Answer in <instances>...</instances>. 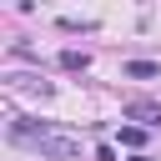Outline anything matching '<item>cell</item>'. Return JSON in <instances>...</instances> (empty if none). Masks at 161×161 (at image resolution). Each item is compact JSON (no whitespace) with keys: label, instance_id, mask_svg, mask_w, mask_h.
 <instances>
[{"label":"cell","instance_id":"6da1fadb","mask_svg":"<svg viewBox=\"0 0 161 161\" xmlns=\"http://www.w3.org/2000/svg\"><path fill=\"white\" fill-rule=\"evenodd\" d=\"M45 161H80V141L75 136H65V131H50V126H40V136L30 141Z\"/></svg>","mask_w":161,"mask_h":161},{"label":"cell","instance_id":"7a4b0ae2","mask_svg":"<svg viewBox=\"0 0 161 161\" xmlns=\"http://www.w3.org/2000/svg\"><path fill=\"white\" fill-rule=\"evenodd\" d=\"M126 121H136L141 131H161V106L146 101V96H136V101H126Z\"/></svg>","mask_w":161,"mask_h":161},{"label":"cell","instance_id":"3957f363","mask_svg":"<svg viewBox=\"0 0 161 161\" xmlns=\"http://www.w3.org/2000/svg\"><path fill=\"white\" fill-rule=\"evenodd\" d=\"M126 75H136V80H156L161 65H151V60H126Z\"/></svg>","mask_w":161,"mask_h":161},{"label":"cell","instance_id":"277c9868","mask_svg":"<svg viewBox=\"0 0 161 161\" xmlns=\"http://www.w3.org/2000/svg\"><path fill=\"white\" fill-rule=\"evenodd\" d=\"M60 65H65V70H86L91 55H86V50H60Z\"/></svg>","mask_w":161,"mask_h":161},{"label":"cell","instance_id":"5b68a950","mask_svg":"<svg viewBox=\"0 0 161 161\" xmlns=\"http://www.w3.org/2000/svg\"><path fill=\"white\" fill-rule=\"evenodd\" d=\"M15 86H25V91H40V96H50V80H40V75H15Z\"/></svg>","mask_w":161,"mask_h":161},{"label":"cell","instance_id":"8992f818","mask_svg":"<svg viewBox=\"0 0 161 161\" xmlns=\"http://www.w3.org/2000/svg\"><path fill=\"white\" fill-rule=\"evenodd\" d=\"M141 141H146V131H141V126H121V146H131V151H136Z\"/></svg>","mask_w":161,"mask_h":161},{"label":"cell","instance_id":"52a82bcc","mask_svg":"<svg viewBox=\"0 0 161 161\" xmlns=\"http://www.w3.org/2000/svg\"><path fill=\"white\" fill-rule=\"evenodd\" d=\"M131 161H151V156H131Z\"/></svg>","mask_w":161,"mask_h":161}]
</instances>
